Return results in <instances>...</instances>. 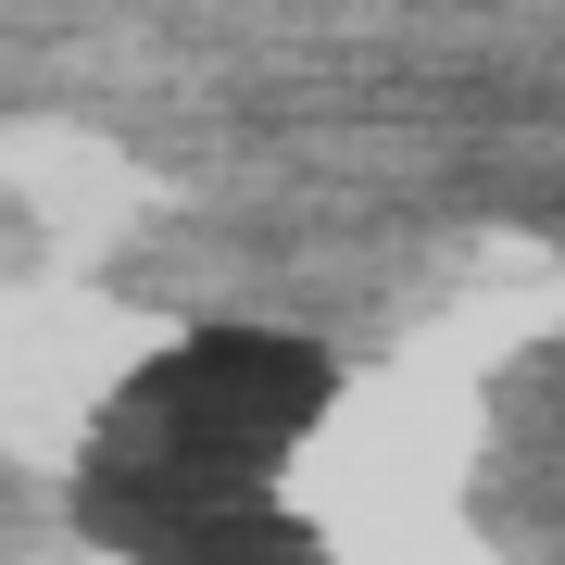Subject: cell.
<instances>
[{
	"label": "cell",
	"instance_id": "cell-1",
	"mask_svg": "<svg viewBox=\"0 0 565 565\" xmlns=\"http://www.w3.org/2000/svg\"><path fill=\"white\" fill-rule=\"evenodd\" d=\"M340 403V364L315 340H277V327H202L189 352L139 364L102 415V452L88 465H126V478H239L264 490L302 427Z\"/></svg>",
	"mask_w": 565,
	"mask_h": 565
}]
</instances>
